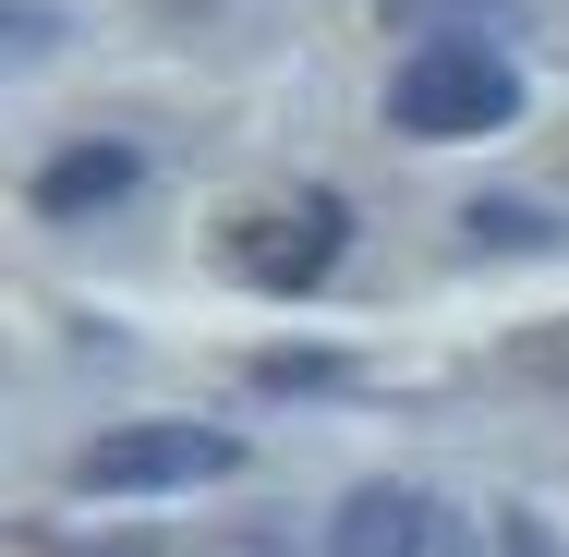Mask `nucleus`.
Masks as SVG:
<instances>
[{"label":"nucleus","mask_w":569,"mask_h":557,"mask_svg":"<svg viewBox=\"0 0 569 557\" xmlns=\"http://www.w3.org/2000/svg\"><path fill=\"white\" fill-rule=\"evenodd\" d=\"M230 473H242V437L219 425H110L73 448V497H194Z\"/></svg>","instance_id":"2"},{"label":"nucleus","mask_w":569,"mask_h":557,"mask_svg":"<svg viewBox=\"0 0 569 557\" xmlns=\"http://www.w3.org/2000/svg\"><path fill=\"white\" fill-rule=\"evenodd\" d=\"M388 24H400V37H425V24H449V49H497V24H509V0H388Z\"/></svg>","instance_id":"7"},{"label":"nucleus","mask_w":569,"mask_h":557,"mask_svg":"<svg viewBox=\"0 0 569 557\" xmlns=\"http://www.w3.org/2000/svg\"><path fill=\"white\" fill-rule=\"evenodd\" d=\"M133 182H146L133 146H73V158H49L37 207H49V219H86V207H110V195H133Z\"/></svg>","instance_id":"5"},{"label":"nucleus","mask_w":569,"mask_h":557,"mask_svg":"<svg viewBox=\"0 0 569 557\" xmlns=\"http://www.w3.org/2000/svg\"><path fill=\"white\" fill-rule=\"evenodd\" d=\"M328 255H340V207H303V219H242V242H230V267H242L254 291H316V279H328Z\"/></svg>","instance_id":"3"},{"label":"nucleus","mask_w":569,"mask_h":557,"mask_svg":"<svg viewBox=\"0 0 569 557\" xmlns=\"http://www.w3.org/2000/svg\"><path fill=\"white\" fill-rule=\"evenodd\" d=\"M73 24L49 12V0H0V73H24V61H49Z\"/></svg>","instance_id":"8"},{"label":"nucleus","mask_w":569,"mask_h":557,"mask_svg":"<svg viewBox=\"0 0 569 557\" xmlns=\"http://www.w3.org/2000/svg\"><path fill=\"white\" fill-rule=\"evenodd\" d=\"M460 230H472L485 255H546V242H569V219H558V207H509V195H485Z\"/></svg>","instance_id":"6"},{"label":"nucleus","mask_w":569,"mask_h":557,"mask_svg":"<svg viewBox=\"0 0 569 557\" xmlns=\"http://www.w3.org/2000/svg\"><path fill=\"white\" fill-rule=\"evenodd\" d=\"M497 557H558V534H546V521H521V509H509V521H497Z\"/></svg>","instance_id":"9"},{"label":"nucleus","mask_w":569,"mask_h":557,"mask_svg":"<svg viewBox=\"0 0 569 557\" xmlns=\"http://www.w3.org/2000/svg\"><path fill=\"white\" fill-rule=\"evenodd\" d=\"M328 557H425V497L412 485H351L340 521H328Z\"/></svg>","instance_id":"4"},{"label":"nucleus","mask_w":569,"mask_h":557,"mask_svg":"<svg viewBox=\"0 0 569 557\" xmlns=\"http://www.w3.org/2000/svg\"><path fill=\"white\" fill-rule=\"evenodd\" d=\"M521 121V73L497 49H449L425 37L400 73H388V133L400 146H472V133H509Z\"/></svg>","instance_id":"1"}]
</instances>
